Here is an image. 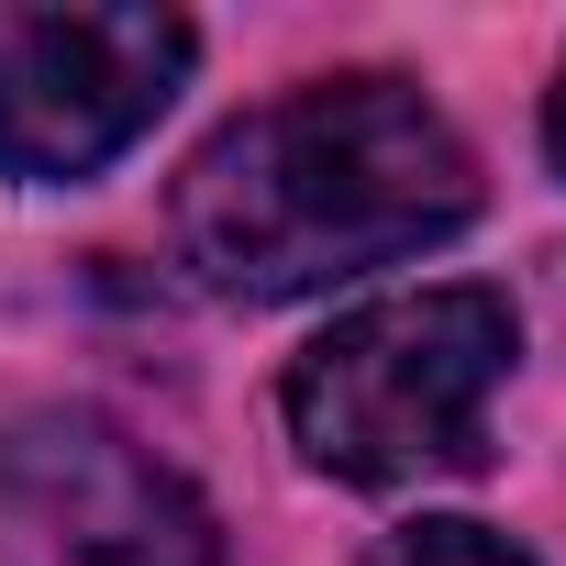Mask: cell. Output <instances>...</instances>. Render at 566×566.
<instances>
[{
	"label": "cell",
	"instance_id": "cell-1",
	"mask_svg": "<svg viewBox=\"0 0 566 566\" xmlns=\"http://www.w3.org/2000/svg\"><path fill=\"white\" fill-rule=\"evenodd\" d=\"M178 255L200 290L222 301H312L334 277L400 266L444 233L478 222V156L467 134L389 67L312 78L290 101H266L222 123L178 200Z\"/></svg>",
	"mask_w": 566,
	"mask_h": 566
},
{
	"label": "cell",
	"instance_id": "cell-2",
	"mask_svg": "<svg viewBox=\"0 0 566 566\" xmlns=\"http://www.w3.org/2000/svg\"><path fill=\"white\" fill-rule=\"evenodd\" d=\"M522 356L500 290H400L290 356V444L345 489H411L489 455V400Z\"/></svg>",
	"mask_w": 566,
	"mask_h": 566
},
{
	"label": "cell",
	"instance_id": "cell-3",
	"mask_svg": "<svg viewBox=\"0 0 566 566\" xmlns=\"http://www.w3.org/2000/svg\"><path fill=\"white\" fill-rule=\"evenodd\" d=\"M0 566H222V533L112 411L34 400L0 422Z\"/></svg>",
	"mask_w": 566,
	"mask_h": 566
},
{
	"label": "cell",
	"instance_id": "cell-4",
	"mask_svg": "<svg viewBox=\"0 0 566 566\" xmlns=\"http://www.w3.org/2000/svg\"><path fill=\"white\" fill-rule=\"evenodd\" d=\"M189 12H0V167L78 189L189 90Z\"/></svg>",
	"mask_w": 566,
	"mask_h": 566
},
{
	"label": "cell",
	"instance_id": "cell-5",
	"mask_svg": "<svg viewBox=\"0 0 566 566\" xmlns=\"http://www.w3.org/2000/svg\"><path fill=\"white\" fill-rule=\"evenodd\" d=\"M367 566H533L511 533H489V522H455V511H433V522H400Z\"/></svg>",
	"mask_w": 566,
	"mask_h": 566
},
{
	"label": "cell",
	"instance_id": "cell-6",
	"mask_svg": "<svg viewBox=\"0 0 566 566\" xmlns=\"http://www.w3.org/2000/svg\"><path fill=\"white\" fill-rule=\"evenodd\" d=\"M544 156H555V178H566V67H555V90H544Z\"/></svg>",
	"mask_w": 566,
	"mask_h": 566
}]
</instances>
